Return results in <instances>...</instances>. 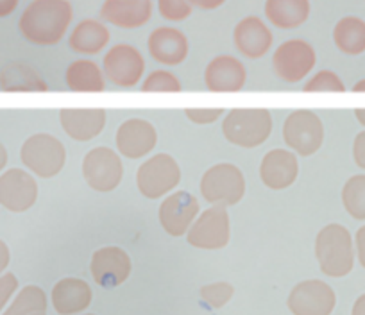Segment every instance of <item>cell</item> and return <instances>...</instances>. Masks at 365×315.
Returning <instances> with one entry per match:
<instances>
[{"label":"cell","instance_id":"41","mask_svg":"<svg viewBox=\"0 0 365 315\" xmlns=\"http://www.w3.org/2000/svg\"><path fill=\"white\" fill-rule=\"evenodd\" d=\"M20 0H0V19H6L19 8Z\"/></svg>","mask_w":365,"mask_h":315},{"label":"cell","instance_id":"29","mask_svg":"<svg viewBox=\"0 0 365 315\" xmlns=\"http://www.w3.org/2000/svg\"><path fill=\"white\" fill-rule=\"evenodd\" d=\"M36 311H47V294L40 286L27 285L2 315H31Z\"/></svg>","mask_w":365,"mask_h":315},{"label":"cell","instance_id":"23","mask_svg":"<svg viewBox=\"0 0 365 315\" xmlns=\"http://www.w3.org/2000/svg\"><path fill=\"white\" fill-rule=\"evenodd\" d=\"M91 299V286L79 278H63L52 289V306L59 315L81 314L90 306Z\"/></svg>","mask_w":365,"mask_h":315},{"label":"cell","instance_id":"42","mask_svg":"<svg viewBox=\"0 0 365 315\" xmlns=\"http://www.w3.org/2000/svg\"><path fill=\"white\" fill-rule=\"evenodd\" d=\"M351 315H365V294H361V296L354 301Z\"/></svg>","mask_w":365,"mask_h":315},{"label":"cell","instance_id":"32","mask_svg":"<svg viewBox=\"0 0 365 315\" xmlns=\"http://www.w3.org/2000/svg\"><path fill=\"white\" fill-rule=\"evenodd\" d=\"M304 92H335L342 93L346 92V85L339 77V73L331 72V70H321L312 79H308L303 86Z\"/></svg>","mask_w":365,"mask_h":315},{"label":"cell","instance_id":"13","mask_svg":"<svg viewBox=\"0 0 365 315\" xmlns=\"http://www.w3.org/2000/svg\"><path fill=\"white\" fill-rule=\"evenodd\" d=\"M38 181L24 169H9L0 174V206L13 213H24L38 201Z\"/></svg>","mask_w":365,"mask_h":315},{"label":"cell","instance_id":"10","mask_svg":"<svg viewBox=\"0 0 365 315\" xmlns=\"http://www.w3.org/2000/svg\"><path fill=\"white\" fill-rule=\"evenodd\" d=\"M103 72L111 85L118 88H135L145 73V59L142 52L129 43L113 45L104 54Z\"/></svg>","mask_w":365,"mask_h":315},{"label":"cell","instance_id":"4","mask_svg":"<svg viewBox=\"0 0 365 315\" xmlns=\"http://www.w3.org/2000/svg\"><path fill=\"white\" fill-rule=\"evenodd\" d=\"M20 160L31 174L40 180H51L65 169L66 149L54 135L36 133L24 142Z\"/></svg>","mask_w":365,"mask_h":315},{"label":"cell","instance_id":"33","mask_svg":"<svg viewBox=\"0 0 365 315\" xmlns=\"http://www.w3.org/2000/svg\"><path fill=\"white\" fill-rule=\"evenodd\" d=\"M233 294H235V289L231 283L217 282V283H210V285L202 286L201 299L206 306L213 308V310H219V308L226 306V304L230 303Z\"/></svg>","mask_w":365,"mask_h":315},{"label":"cell","instance_id":"2","mask_svg":"<svg viewBox=\"0 0 365 315\" xmlns=\"http://www.w3.org/2000/svg\"><path fill=\"white\" fill-rule=\"evenodd\" d=\"M315 258L322 274L344 278L354 267V246L349 229L342 224H328L315 239Z\"/></svg>","mask_w":365,"mask_h":315},{"label":"cell","instance_id":"5","mask_svg":"<svg viewBox=\"0 0 365 315\" xmlns=\"http://www.w3.org/2000/svg\"><path fill=\"white\" fill-rule=\"evenodd\" d=\"M181 183V167L170 154H154L136 170V187L147 199H161Z\"/></svg>","mask_w":365,"mask_h":315},{"label":"cell","instance_id":"34","mask_svg":"<svg viewBox=\"0 0 365 315\" xmlns=\"http://www.w3.org/2000/svg\"><path fill=\"white\" fill-rule=\"evenodd\" d=\"M158 11L168 22H185L194 11L190 0H158Z\"/></svg>","mask_w":365,"mask_h":315},{"label":"cell","instance_id":"24","mask_svg":"<svg viewBox=\"0 0 365 315\" xmlns=\"http://www.w3.org/2000/svg\"><path fill=\"white\" fill-rule=\"evenodd\" d=\"M111 34L106 24L99 20L86 19L77 24L70 33L68 45L73 52L84 56H96L110 45Z\"/></svg>","mask_w":365,"mask_h":315},{"label":"cell","instance_id":"14","mask_svg":"<svg viewBox=\"0 0 365 315\" xmlns=\"http://www.w3.org/2000/svg\"><path fill=\"white\" fill-rule=\"evenodd\" d=\"M287 304L294 315H331L336 296L326 282L307 279L294 286Z\"/></svg>","mask_w":365,"mask_h":315},{"label":"cell","instance_id":"1","mask_svg":"<svg viewBox=\"0 0 365 315\" xmlns=\"http://www.w3.org/2000/svg\"><path fill=\"white\" fill-rule=\"evenodd\" d=\"M73 19L68 0H33L20 16V33L27 41L51 47L65 38Z\"/></svg>","mask_w":365,"mask_h":315},{"label":"cell","instance_id":"43","mask_svg":"<svg viewBox=\"0 0 365 315\" xmlns=\"http://www.w3.org/2000/svg\"><path fill=\"white\" fill-rule=\"evenodd\" d=\"M6 165H8V149L0 142V172L6 169Z\"/></svg>","mask_w":365,"mask_h":315},{"label":"cell","instance_id":"36","mask_svg":"<svg viewBox=\"0 0 365 315\" xmlns=\"http://www.w3.org/2000/svg\"><path fill=\"white\" fill-rule=\"evenodd\" d=\"M16 289H19V279L13 272L0 274V311L4 310V306L11 299L13 294L16 292Z\"/></svg>","mask_w":365,"mask_h":315},{"label":"cell","instance_id":"46","mask_svg":"<svg viewBox=\"0 0 365 315\" xmlns=\"http://www.w3.org/2000/svg\"><path fill=\"white\" fill-rule=\"evenodd\" d=\"M31 315H45V311H36V314H31Z\"/></svg>","mask_w":365,"mask_h":315},{"label":"cell","instance_id":"22","mask_svg":"<svg viewBox=\"0 0 365 315\" xmlns=\"http://www.w3.org/2000/svg\"><path fill=\"white\" fill-rule=\"evenodd\" d=\"M101 19L120 29H138L153 19V0H106Z\"/></svg>","mask_w":365,"mask_h":315},{"label":"cell","instance_id":"39","mask_svg":"<svg viewBox=\"0 0 365 315\" xmlns=\"http://www.w3.org/2000/svg\"><path fill=\"white\" fill-rule=\"evenodd\" d=\"M190 4L194 6V8L212 11V9H217L222 4H226V0H190Z\"/></svg>","mask_w":365,"mask_h":315},{"label":"cell","instance_id":"47","mask_svg":"<svg viewBox=\"0 0 365 315\" xmlns=\"http://www.w3.org/2000/svg\"><path fill=\"white\" fill-rule=\"evenodd\" d=\"M84 315H96V314H84Z\"/></svg>","mask_w":365,"mask_h":315},{"label":"cell","instance_id":"6","mask_svg":"<svg viewBox=\"0 0 365 315\" xmlns=\"http://www.w3.org/2000/svg\"><path fill=\"white\" fill-rule=\"evenodd\" d=\"M199 190L210 205L235 206L245 195V176L233 163H217L202 174Z\"/></svg>","mask_w":365,"mask_h":315},{"label":"cell","instance_id":"15","mask_svg":"<svg viewBox=\"0 0 365 315\" xmlns=\"http://www.w3.org/2000/svg\"><path fill=\"white\" fill-rule=\"evenodd\" d=\"M115 145L118 154L128 160H140L145 158L156 149L158 131L145 118H128L122 122L115 135Z\"/></svg>","mask_w":365,"mask_h":315},{"label":"cell","instance_id":"18","mask_svg":"<svg viewBox=\"0 0 365 315\" xmlns=\"http://www.w3.org/2000/svg\"><path fill=\"white\" fill-rule=\"evenodd\" d=\"M247 81L244 63L235 56H217L206 65L205 85L213 93H237Z\"/></svg>","mask_w":365,"mask_h":315},{"label":"cell","instance_id":"40","mask_svg":"<svg viewBox=\"0 0 365 315\" xmlns=\"http://www.w3.org/2000/svg\"><path fill=\"white\" fill-rule=\"evenodd\" d=\"M9 260H11V253H9V247L4 240H0V274L8 269Z\"/></svg>","mask_w":365,"mask_h":315},{"label":"cell","instance_id":"28","mask_svg":"<svg viewBox=\"0 0 365 315\" xmlns=\"http://www.w3.org/2000/svg\"><path fill=\"white\" fill-rule=\"evenodd\" d=\"M336 48L347 56H360L365 52V22L358 16H344L333 29Z\"/></svg>","mask_w":365,"mask_h":315},{"label":"cell","instance_id":"45","mask_svg":"<svg viewBox=\"0 0 365 315\" xmlns=\"http://www.w3.org/2000/svg\"><path fill=\"white\" fill-rule=\"evenodd\" d=\"M353 92H356V93H365V79H360V81H358L356 85L353 86Z\"/></svg>","mask_w":365,"mask_h":315},{"label":"cell","instance_id":"8","mask_svg":"<svg viewBox=\"0 0 365 315\" xmlns=\"http://www.w3.org/2000/svg\"><path fill=\"white\" fill-rule=\"evenodd\" d=\"M283 140L297 156H314L324 143V124L310 110H296L283 124Z\"/></svg>","mask_w":365,"mask_h":315},{"label":"cell","instance_id":"9","mask_svg":"<svg viewBox=\"0 0 365 315\" xmlns=\"http://www.w3.org/2000/svg\"><path fill=\"white\" fill-rule=\"evenodd\" d=\"M231 220L227 206L213 205L212 208L199 213L197 219L187 233L190 246L205 251H219L230 244Z\"/></svg>","mask_w":365,"mask_h":315},{"label":"cell","instance_id":"31","mask_svg":"<svg viewBox=\"0 0 365 315\" xmlns=\"http://www.w3.org/2000/svg\"><path fill=\"white\" fill-rule=\"evenodd\" d=\"M142 92H165V93H178L181 92L182 86L178 77L168 70H154L142 81Z\"/></svg>","mask_w":365,"mask_h":315},{"label":"cell","instance_id":"25","mask_svg":"<svg viewBox=\"0 0 365 315\" xmlns=\"http://www.w3.org/2000/svg\"><path fill=\"white\" fill-rule=\"evenodd\" d=\"M65 81L68 90L77 93H99L106 90V76L91 59H77L70 63L65 72Z\"/></svg>","mask_w":365,"mask_h":315},{"label":"cell","instance_id":"26","mask_svg":"<svg viewBox=\"0 0 365 315\" xmlns=\"http://www.w3.org/2000/svg\"><path fill=\"white\" fill-rule=\"evenodd\" d=\"M265 16L278 29H297L310 16V0H267Z\"/></svg>","mask_w":365,"mask_h":315},{"label":"cell","instance_id":"20","mask_svg":"<svg viewBox=\"0 0 365 315\" xmlns=\"http://www.w3.org/2000/svg\"><path fill=\"white\" fill-rule=\"evenodd\" d=\"M147 48H149L150 58L156 63L165 66H178L188 58V45L187 34L175 27H158L149 34L147 40Z\"/></svg>","mask_w":365,"mask_h":315},{"label":"cell","instance_id":"11","mask_svg":"<svg viewBox=\"0 0 365 315\" xmlns=\"http://www.w3.org/2000/svg\"><path fill=\"white\" fill-rule=\"evenodd\" d=\"M317 63L315 48L304 40L283 41L272 54V68L282 81L296 85L307 79Z\"/></svg>","mask_w":365,"mask_h":315},{"label":"cell","instance_id":"27","mask_svg":"<svg viewBox=\"0 0 365 315\" xmlns=\"http://www.w3.org/2000/svg\"><path fill=\"white\" fill-rule=\"evenodd\" d=\"M0 88L4 92H47L43 77L26 63H11L0 72Z\"/></svg>","mask_w":365,"mask_h":315},{"label":"cell","instance_id":"7","mask_svg":"<svg viewBox=\"0 0 365 315\" xmlns=\"http://www.w3.org/2000/svg\"><path fill=\"white\" fill-rule=\"evenodd\" d=\"M83 177L91 190L99 194L113 192L124 180V163L118 150L97 145L83 158Z\"/></svg>","mask_w":365,"mask_h":315},{"label":"cell","instance_id":"35","mask_svg":"<svg viewBox=\"0 0 365 315\" xmlns=\"http://www.w3.org/2000/svg\"><path fill=\"white\" fill-rule=\"evenodd\" d=\"M224 115V110L220 108H187L185 110V117L197 125H208L219 120Z\"/></svg>","mask_w":365,"mask_h":315},{"label":"cell","instance_id":"12","mask_svg":"<svg viewBox=\"0 0 365 315\" xmlns=\"http://www.w3.org/2000/svg\"><path fill=\"white\" fill-rule=\"evenodd\" d=\"M199 212H201V206H199L197 197L187 190H179L165 195L158 210V219L165 233L179 239L188 233Z\"/></svg>","mask_w":365,"mask_h":315},{"label":"cell","instance_id":"37","mask_svg":"<svg viewBox=\"0 0 365 315\" xmlns=\"http://www.w3.org/2000/svg\"><path fill=\"white\" fill-rule=\"evenodd\" d=\"M353 160L361 170H365V131L358 133L353 142Z\"/></svg>","mask_w":365,"mask_h":315},{"label":"cell","instance_id":"21","mask_svg":"<svg viewBox=\"0 0 365 315\" xmlns=\"http://www.w3.org/2000/svg\"><path fill=\"white\" fill-rule=\"evenodd\" d=\"M237 51L249 59H259L272 48L274 36L267 24L258 16H245L233 31Z\"/></svg>","mask_w":365,"mask_h":315},{"label":"cell","instance_id":"16","mask_svg":"<svg viewBox=\"0 0 365 315\" xmlns=\"http://www.w3.org/2000/svg\"><path fill=\"white\" fill-rule=\"evenodd\" d=\"M131 258L122 247H101L91 257V278L103 289H115L125 283V279L131 276Z\"/></svg>","mask_w":365,"mask_h":315},{"label":"cell","instance_id":"30","mask_svg":"<svg viewBox=\"0 0 365 315\" xmlns=\"http://www.w3.org/2000/svg\"><path fill=\"white\" fill-rule=\"evenodd\" d=\"M342 205L354 220H365V174H354L346 181Z\"/></svg>","mask_w":365,"mask_h":315},{"label":"cell","instance_id":"17","mask_svg":"<svg viewBox=\"0 0 365 315\" xmlns=\"http://www.w3.org/2000/svg\"><path fill=\"white\" fill-rule=\"evenodd\" d=\"M299 176V162L294 150L272 149L262 158L259 180L269 190H285Z\"/></svg>","mask_w":365,"mask_h":315},{"label":"cell","instance_id":"19","mask_svg":"<svg viewBox=\"0 0 365 315\" xmlns=\"http://www.w3.org/2000/svg\"><path fill=\"white\" fill-rule=\"evenodd\" d=\"M108 113L103 108H65L59 111V122L66 135L76 142H90L106 128Z\"/></svg>","mask_w":365,"mask_h":315},{"label":"cell","instance_id":"3","mask_svg":"<svg viewBox=\"0 0 365 315\" xmlns=\"http://www.w3.org/2000/svg\"><path fill=\"white\" fill-rule=\"evenodd\" d=\"M272 115L265 108H235L222 120V135L233 145L256 149L272 133Z\"/></svg>","mask_w":365,"mask_h":315},{"label":"cell","instance_id":"44","mask_svg":"<svg viewBox=\"0 0 365 315\" xmlns=\"http://www.w3.org/2000/svg\"><path fill=\"white\" fill-rule=\"evenodd\" d=\"M354 117H356L358 124H361L365 128V108H358V110H354Z\"/></svg>","mask_w":365,"mask_h":315},{"label":"cell","instance_id":"38","mask_svg":"<svg viewBox=\"0 0 365 315\" xmlns=\"http://www.w3.org/2000/svg\"><path fill=\"white\" fill-rule=\"evenodd\" d=\"M354 244H356V254L358 262H360L361 267L365 269V226H361L356 231V237H354Z\"/></svg>","mask_w":365,"mask_h":315}]
</instances>
